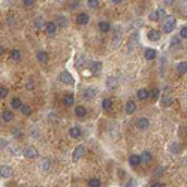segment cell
Wrapping results in <instances>:
<instances>
[{
  "instance_id": "obj_20",
  "label": "cell",
  "mask_w": 187,
  "mask_h": 187,
  "mask_svg": "<svg viewBox=\"0 0 187 187\" xmlns=\"http://www.w3.org/2000/svg\"><path fill=\"white\" fill-rule=\"evenodd\" d=\"M69 135H71L72 138H79V136L82 135V132H81V129H79V127L74 126V127L69 129Z\"/></svg>"
},
{
  "instance_id": "obj_19",
  "label": "cell",
  "mask_w": 187,
  "mask_h": 187,
  "mask_svg": "<svg viewBox=\"0 0 187 187\" xmlns=\"http://www.w3.org/2000/svg\"><path fill=\"white\" fill-rule=\"evenodd\" d=\"M148 39H150L151 42L159 40V39H160V32H159V30H150V32H148Z\"/></svg>"
},
{
  "instance_id": "obj_47",
  "label": "cell",
  "mask_w": 187,
  "mask_h": 187,
  "mask_svg": "<svg viewBox=\"0 0 187 187\" xmlns=\"http://www.w3.org/2000/svg\"><path fill=\"white\" fill-rule=\"evenodd\" d=\"M174 2H175V0H163V3H165L166 6H171V5H174Z\"/></svg>"
},
{
  "instance_id": "obj_25",
  "label": "cell",
  "mask_w": 187,
  "mask_h": 187,
  "mask_svg": "<svg viewBox=\"0 0 187 187\" xmlns=\"http://www.w3.org/2000/svg\"><path fill=\"white\" fill-rule=\"evenodd\" d=\"M138 39H139V36H138V33L135 32V33L130 36V40H129V50H133V46L138 43Z\"/></svg>"
},
{
  "instance_id": "obj_17",
  "label": "cell",
  "mask_w": 187,
  "mask_h": 187,
  "mask_svg": "<svg viewBox=\"0 0 187 187\" xmlns=\"http://www.w3.org/2000/svg\"><path fill=\"white\" fill-rule=\"evenodd\" d=\"M144 56H145V58H147V60H153V58H156L157 51H156V50H153V48H147V50L144 51Z\"/></svg>"
},
{
  "instance_id": "obj_30",
  "label": "cell",
  "mask_w": 187,
  "mask_h": 187,
  "mask_svg": "<svg viewBox=\"0 0 187 187\" xmlns=\"http://www.w3.org/2000/svg\"><path fill=\"white\" fill-rule=\"evenodd\" d=\"M56 19H57V22H56V26L64 27V26L67 24V19H66V17H63V15H61V17H57Z\"/></svg>"
},
{
  "instance_id": "obj_55",
  "label": "cell",
  "mask_w": 187,
  "mask_h": 187,
  "mask_svg": "<svg viewBox=\"0 0 187 187\" xmlns=\"http://www.w3.org/2000/svg\"><path fill=\"white\" fill-rule=\"evenodd\" d=\"M2 54H3V46L0 45V56H2Z\"/></svg>"
},
{
  "instance_id": "obj_6",
  "label": "cell",
  "mask_w": 187,
  "mask_h": 187,
  "mask_svg": "<svg viewBox=\"0 0 187 187\" xmlns=\"http://www.w3.org/2000/svg\"><path fill=\"white\" fill-rule=\"evenodd\" d=\"M95 96H96V90L93 88V87L85 88V90H84V93H82V97H84L85 100H91Z\"/></svg>"
},
{
  "instance_id": "obj_15",
  "label": "cell",
  "mask_w": 187,
  "mask_h": 187,
  "mask_svg": "<svg viewBox=\"0 0 187 187\" xmlns=\"http://www.w3.org/2000/svg\"><path fill=\"white\" fill-rule=\"evenodd\" d=\"M135 111H136V103H135L133 100H129V102L126 103V114H127V115H132Z\"/></svg>"
},
{
  "instance_id": "obj_36",
  "label": "cell",
  "mask_w": 187,
  "mask_h": 187,
  "mask_svg": "<svg viewBox=\"0 0 187 187\" xmlns=\"http://www.w3.org/2000/svg\"><path fill=\"white\" fill-rule=\"evenodd\" d=\"M50 168H51V162H50L48 159H45V160L42 162V169H43V171H48Z\"/></svg>"
},
{
  "instance_id": "obj_10",
  "label": "cell",
  "mask_w": 187,
  "mask_h": 187,
  "mask_svg": "<svg viewBox=\"0 0 187 187\" xmlns=\"http://www.w3.org/2000/svg\"><path fill=\"white\" fill-rule=\"evenodd\" d=\"M148 97H150V91H148L147 88H141V90H138V99L141 100V102L147 100Z\"/></svg>"
},
{
  "instance_id": "obj_37",
  "label": "cell",
  "mask_w": 187,
  "mask_h": 187,
  "mask_svg": "<svg viewBox=\"0 0 187 187\" xmlns=\"http://www.w3.org/2000/svg\"><path fill=\"white\" fill-rule=\"evenodd\" d=\"M88 8H91V9H96L97 6H99V0H88Z\"/></svg>"
},
{
  "instance_id": "obj_39",
  "label": "cell",
  "mask_w": 187,
  "mask_h": 187,
  "mask_svg": "<svg viewBox=\"0 0 187 187\" xmlns=\"http://www.w3.org/2000/svg\"><path fill=\"white\" fill-rule=\"evenodd\" d=\"M180 38L187 39V27H181V30H180Z\"/></svg>"
},
{
  "instance_id": "obj_4",
  "label": "cell",
  "mask_w": 187,
  "mask_h": 187,
  "mask_svg": "<svg viewBox=\"0 0 187 187\" xmlns=\"http://www.w3.org/2000/svg\"><path fill=\"white\" fill-rule=\"evenodd\" d=\"M84 151H85L84 145H78V147L74 150V153H72V160H74V162H78V160L84 156Z\"/></svg>"
},
{
  "instance_id": "obj_38",
  "label": "cell",
  "mask_w": 187,
  "mask_h": 187,
  "mask_svg": "<svg viewBox=\"0 0 187 187\" xmlns=\"http://www.w3.org/2000/svg\"><path fill=\"white\" fill-rule=\"evenodd\" d=\"M8 93H9V90L6 87H0V97H2V99L8 96Z\"/></svg>"
},
{
  "instance_id": "obj_26",
  "label": "cell",
  "mask_w": 187,
  "mask_h": 187,
  "mask_svg": "<svg viewBox=\"0 0 187 187\" xmlns=\"http://www.w3.org/2000/svg\"><path fill=\"white\" fill-rule=\"evenodd\" d=\"M36 57H38V60H39L40 63H45V61H48V54H46L45 51H39V53L36 54Z\"/></svg>"
},
{
  "instance_id": "obj_27",
  "label": "cell",
  "mask_w": 187,
  "mask_h": 187,
  "mask_svg": "<svg viewBox=\"0 0 187 187\" xmlns=\"http://www.w3.org/2000/svg\"><path fill=\"white\" fill-rule=\"evenodd\" d=\"M21 105H22V102H21V99H19V97H14V99L11 100V106H12L14 109H19V108H21Z\"/></svg>"
},
{
  "instance_id": "obj_24",
  "label": "cell",
  "mask_w": 187,
  "mask_h": 187,
  "mask_svg": "<svg viewBox=\"0 0 187 187\" xmlns=\"http://www.w3.org/2000/svg\"><path fill=\"white\" fill-rule=\"evenodd\" d=\"M169 151H171L172 154H178V153H181V145H180L178 142H172V144L169 145Z\"/></svg>"
},
{
  "instance_id": "obj_11",
  "label": "cell",
  "mask_w": 187,
  "mask_h": 187,
  "mask_svg": "<svg viewBox=\"0 0 187 187\" xmlns=\"http://www.w3.org/2000/svg\"><path fill=\"white\" fill-rule=\"evenodd\" d=\"M120 40H121V30L117 29L114 32V38H112V46H114V48H115V46H118Z\"/></svg>"
},
{
  "instance_id": "obj_35",
  "label": "cell",
  "mask_w": 187,
  "mask_h": 187,
  "mask_svg": "<svg viewBox=\"0 0 187 187\" xmlns=\"http://www.w3.org/2000/svg\"><path fill=\"white\" fill-rule=\"evenodd\" d=\"M148 19H150V21H159L160 18H159V14H157V11H153V12H150V14H148Z\"/></svg>"
},
{
  "instance_id": "obj_46",
  "label": "cell",
  "mask_w": 187,
  "mask_h": 187,
  "mask_svg": "<svg viewBox=\"0 0 187 187\" xmlns=\"http://www.w3.org/2000/svg\"><path fill=\"white\" fill-rule=\"evenodd\" d=\"M26 87H27L29 90H33V88H35V84H33V81H32V79H29V81H27V84H26Z\"/></svg>"
},
{
  "instance_id": "obj_49",
  "label": "cell",
  "mask_w": 187,
  "mask_h": 187,
  "mask_svg": "<svg viewBox=\"0 0 187 187\" xmlns=\"http://www.w3.org/2000/svg\"><path fill=\"white\" fill-rule=\"evenodd\" d=\"M141 26H142V21H136V22H135V24H133V27H135V29H138V27H141Z\"/></svg>"
},
{
  "instance_id": "obj_14",
  "label": "cell",
  "mask_w": 187,
  "mask_h": 187,
  "mask_svg": "<svg viewBox=\"0 0 187 187\" xmlns=\"http://www.w3.org/2000/svg\"><path fill=\"white\" fill-rule=\"evenodd\" d=\"M105 84L109 90H114V88H117V85H118V81H117V78H114V77H109Z\"/></svg>"
},
{
  "instance_id": "obj_53",
  "label": "cell",
  "mask_w": 187,
  "mask_h": 187,
  "mask_svg": "<svg viewBox=\"0 0 187 187\" xmlns=\"http://www.w3.org/2000/svg\"><path fill=\"white\" fill-rule=\"evenodd\" d=\"M14 19H15V18H14V17H9V24H14V22H15V21H14Z\"/></svg>"
},
{
  "instance_id": "obj_22",
  "label": "cell",
  "mask_w": 187,
  "mask_h": 187,
  "mask_svg": "<svg viewBox=\"0 0 187 187\" xmlns=\"http://www.w3.org/2000/svg\"><path fill=\"white\" fill-rule=\"evenodd\" d=\"M129 163L132 166H138L139 163H141V157H139L138 154H132L130 157H129Z\"/></svg>"
},
{
  "instance_id": "obj_48",
  "label": "cell",
  "mask_w": 187,
  "mask_h": 187,
  "mask_svg": "<svg viewBox=\"0 0 187 187\" xmlns=\"http://www.w3.org/2000/svg\"><path fill=\"white\" fill-rule=\"evenodd\" d=\"M124 187H135V181H132V180H130V181H127Z\"/></svg>"
},
{
  "instance_id": "obj_32",
  "label": "cell",
  "mask_w": 187,
  "mask_h": 187,
  "mask_svg": "<svg viewBox=\"0 0 187 187\" xmlns=\"http://www.w3.org/2000/svg\"><path fill=\"white\" fill-rule=\"evenodd\" d=\"M88 187H100V180L99 178H91V180H88Z\"/></svg>"
},
{
  "instance_id": "obj_16",
  "label": "cell",
  "mask_w": 187,
  "mask_h": 187,
  "mask_svg": "<svg viewBox=\"0 0 187 187\" xmlns=\"http://www.w3.org/2000/svg\"><path fill=\"white\" fill-rule=\"evenodd\" d=\"M63 103H64L66 106H72V105L75 103V97H74V95H71V93H69V95H66V96L63 97Z\"/></svg>"
},
{
  "instance_id": "obj_29",
  "label": "cell",
  "mask_w": 187,
  "mask_h": 187,
  "mask_svg": "<svg viewBox=\"0 0 187 187\" xmlns=\"http://www.w3.org/2000/svg\"><path fill=\"white\" fill-rule=\"evenodd\" d=\"M19 109H21L22 115H30V114H32V108H30V106H29L27 103H22Z\"/></svg>"
},
{
  "instance_id": "obj_12",
  "label": "cell",
  "mask_w": 187,
  "mask_h": 187,
  "mask_svg": "<svg viewBox=\"0 0 187 187\" xmlns=\"http://www.w3.org/2000/svg\"><path fill=\"white\" fill-rule=\"evenodd\" d=\"M12 118H14V112H12L11 109H5V111L2 112V120H3V121L9 123V121H12Z\"/></svg>"
},
{
  "instance_id": "obj_13",
  "label": "cell",
  "mask_w": 187,
  "mask_h": 187,
  "mask_svg": "<svg viewBox=\"0 0 187 187\" xmlns=\"http://www.w3.org/2000/svg\"><path fill=\"white\" fill-rule=\"evenodd\" d=\"M90 69H91V72L95 74V75H97V74H100V71H102V63L100 61H95V63H90Z\"/></svg>"
},
{
  "instance_id": "obj_41",
  "label": "cell",
  "mask_w": 187,
  "mask_h": 187,
  "mask_svg": "<svg viewBox=\"0 0 187 187\" xmlns=\"http://www.w3.org/2000/svg\"><path fill=\"white\" fill-rule=\"evenodd\" d=\"M171 43H172V46L180 45V36H174V38H172V40H171Z\"/></svg>"
},
{
  "instance_id": "obj_45",
  "label": "cell",
  "mask_w": 187,
  "mask_h": 187,
  "mask_svg": "<svg viewBox=\"0 0 187 187\" xmlns=\"http://www.w3.org/2000/svg\"><path fill=\"white\" fill-rule=\"evenodd\" d=\"M8 145V142H6V139H3V138H0V150L2 148H5Z\"/></svg>"
},
{
  "instance_id": "obj_44",
  "label": "cell",
  "mask_w": 187,
  "mask_h": 187,
  "mask_svg": "<svg viewBox=\"0 0 187 187\" xmlns=\"http://www.w3.org/2000/svg\"><path fill=\"white\" fill-rule=\"evenodd\" d=\"M22 3H24V6H33L35 0H22Z\"/></svg>"
},
{
  "instance_id": "obj_33",
  "label": "cell",
  "mask_w": 187,
  "mask_h": 187,
  "mask_svg": "<svg viewBox=\"0 0 187 187\" xmlns=\"http://www.w3.org/2000/svg\"><path fill=\"white\" fill-rule=\"evenodd\" d=\"M111 106H112V100H111V99H103V100H102V108H103V109L109 111Z\"/></svg>"
},
{
  "instance_id": "obj_42",
  "label": "cell",
  "mask_w": 187,
  "mask_h": 187,
  "mask_svg": "<svg viewBox=\"0 0 187 187\" xmlns=\"http://www.w3.org/2000/svg\"><path fill=\"white\" fill-rule=\"evenodd\" d=\"M157 14H159V18H166V12H165V9H157Z\"/></svg>"
},
{
  "instance_id": "obj_9",
  "label": "cell",
  "mask_w": 187,
  "mask_h": 187,
  "mask_svg": "<svg viewBox=\"0 0 187 187\" xmlns=\"http://www.w3.org/2000/svg\"><path fill=\"white\" fill-rule=\"evenodd\" d=\"M0 175H2L3 178H9V177H12V168H9V166H6V165L0 166Z\"/></svg>"
},
{
  "instance_id": "obj_23",
  "label": "cell",
  "mask_w": 187,
  "mask_h": 187,
  "mask_svg": "<svg viewBox=\"0 0 187 187\" xmlns=\"http://www.w3.org/2000/svg\"><path fill=\"white\" fill-rule=\"evenodd\" d=\"M109 29H111V26H109L108 21H100V22H99V30H100L102 33H108Z\"/></svg>"
},
{
  "instance_id": "obj_54",
  "label": "cell",
  "mask_w": 187,
  "mask_h": 187,
  "mask_svg": "<svg viewBox=\"0 0 187 187\" xmlns=\"http://www.w3.org/2000/svg\"><path fill=\"white\" fill-rule=\"evenodd\" d=\"M112 2H114V3H115V5H120V3H121V2H123V0H112Z\"/></svg>"
},
{
  "instance_id": "obj_1",
  "label": "cell",
  "mask_w": 187,
  "mask_h": 187,
  "mask_svg": "<svg viewBox=\"0 0 187 187\" xmlns=\"http://www.w3.org/2000/svg\"><path fill=\"white\" fill-rule=\"evenodd\" d=\"M175 22H177V19L174 18V17H166L165 18V22H163V32L165 33H171V32H174V29H175Z\"/></svg>"
},
{
  "instance_id": "obj_28",
  "label": "cell",
  "mask_w": 187,
  "mask_h": 187,
  "mask_svg": "<svg viewBox=\"0 0 187 187\" xmlns=\"http://www.w3.org/2000/svg\"><path fill=\"white\" fill-rule=\"evenodd\" d=\"M75 115L77 117H85L87 115V109L84 106H77L75 108Z\"/></svg>"
},
{
  "instance_id": "obj_56",
  "label": "cell",
  "mask_w": 187,
  "mask_h": 187,
  "mask_svg": "<svg viewBox=\"0 0 187 187\" xmlns=\"http://www.w3.org/2000/svg\"><path fill=\"white\" fill-rule=\"evenodd\" d=\"M186 163H187V159H186Z\"/></svg>"
},
{
  "instance_id": "obj_21",
  "label": "cell",
  "mask_w": 187,
  "mask_h": 187,
  "mask_svg": "<svg viewBox=\"0 0 187 187\" xmlns=\"http://www.w3.org/2000/svg\"><path fill=\"white\" fill-rule=\"evenodd\" d=\"M139 157H141V163H150L151 162V159H153V156H151V153L150 151H144L141 156H139Z\"/></svg>"
},
{
  "instance_id": "obj_50",
  "label": "cell",
  "mask_w": 187,
  "mask_h": 187,
  "mask_svg": "<svg viewBox=\"0 0 187 187\" xmlns=\"http://www.w3.org/2000/svg\"><path fill=\"white\" fill-rule=\"evenodd\" d=\"M150 187H163V184H162V183H153Z\"/></svg>"
},
{
  "instance_id": "obj_5",
  "label": "cell",
  "mask_w": 187,
  "mask_h": 187,
  "mask_svg": "<svg viewBox=\"0 0 187 187\" xmlns=\"http://www.w3.org/2000/svg\"><path fill=\"white\" fill-rule=\"evenodd\" d=\"M136 127H138L139 130H147V129L150 127V121H148V118H145V117H141V118L136 121Z\"/></svg>"
},
{
  "instance_id": "obj_18",
  "label": "cell",
  "mask_w": 187,
  "mask_h": 187,
  "mask_svg": "<svg viewBox=\"0 0 187 187\" xmlns=\"http://www.w3.org/2000/svg\"><path fill=\"white\" fill-rule=\"evenodd\" d=\"M177 72H178L180 75H184V74L187 72V61H180V63L177 64Z\"/></svg>"
},
{
  "instance_id": "obj_40",
  "label": "cell",
  "mask_w": 187,
  "mask_h": 187,
  "mask_svg": "<svg viewBox=\"0 0 187 187\" xmlns=\"http://www.w3.org/2000/svg\"><path fill=\"white\" fill-rule=\"evenodd\" d=\"M159 95H160V91H159V90H157V88H156V90H153V91H151V97H153V99H154V100H157V99H159Z\"/></svg>"
},
{
  "instance_id": "obj_43",
  "label": "cell",
  "mask_w": 187,
  "mask_h": 187,
  "mask_svg": "<svg viewBox=\"0 0 187 187\" xmlns=\"http://www.w3.org/2000/svg\"><path fill=\"white\" fill-rule=\"evenodd\" d=\"M171 97H163V106H169L171 105Z\"/></svg>"
},
{
  "instance_id": "obj_7",
  "label": "cell",
  "mask_w": 187,
  "mask_h": 187,
  "mask_svg": "<svg viewBox=\"0 0 187 187\" xmlns=\"http://www.w3.org/2000/svg\"><path fill=\"white\" fill-rule=\"evenodd\" d=\"M88 21H90L88 14H84V12L78 14V17H77V22H78L79 26H85V24H88Z\"/></svg>"
},
{
  "instance_id": "obj_31",
  "label": "cell",
  "mask_w": 187,
  "mask_h": 187,
  "mask_svg": "<svg viewBox=\"0 0 187 187\" xmlns=\"http://www.w3.org/2000/svg\"><path fill=\"white\" fill-rule=\"evenodd\" d=\"M33 24H35L36 29H42L43 27V18L42 17H36L35 21H33Z\"/></svg>"
},
{
  "instance_id": "obj_8",
  "label": "cell",
  "mask_w": 187,
  "mask_h": 187,
  "mask_svg": "<svg viewBox=\"0 0 187 187\" xmlns=\"http://www.w3.org/2000/svg\"><path fill=\"white\" fill-rule=\"evenodd\" d=\"M45 32H46V35H50V36H54L56 33H57V26H56V22H48V24L45 26Z\"/></svg>"
},
{
  "instance_id": "obj_2",
  "label": "cell",
  "mask_w": 187,
  "mask_h": 187,
  "mask_svg": "<svg viewBox=\"0 0 187 187\" xmlns=\"http://www.w3.org/2000/svg\"><path fill=\"white\" fill-rule=\"evenodd\" d=\"M58 79H60L61 82H64L66 85H74V82H75V78L72 77V74H69V72H66V71H63V72L58 75Z\"/></svg>"
},
{
  "instance_id": "obj_34",
  "label": "cell",
  "mask_w": 187,
  "mask_h": 187,
  "mask_svg": "<svg viewBox=\"0 0 187 187\" xmlns=\"http://www.w3.org/2000/svg\"><path fill=\"white\" fill-rule=\"evenodd\" d=\"M11 58L18 61V60L21 58V53H19L18 50H12V51H11Z\"/></svg>"
},
{
  "instance_id": "obj_3",
  "label": "cell",
  "mask_w": 187,
  "mask_h": 187,
  "mask_svg": "<svg viewBox=\"0 0 187 187\" xmlns=\"http://www.w3.org/2000/svg\"><path fill=\"white\" fill-rule=\"evenodd\" d=\"M22 156L27 157V159H35V157H38V150L35 147H24Z\"/></svg>"
},
{
  "instance_id": "obj_51",
  "label": "cell",
  "mask_w": 187,
  "mask_h": 187,
  "mask_svg": "<svg viewBox=\"0 0 187 187\" xmlns=\"http://www.w3.org/2000/svg\"><path fill=\"white\" fill-rule=\"evenodd\" d=\"M163 171H165V169H163V168H159V169H157V171H156V172H154V174H162V172H163Z\"/></svg>"
},
{
  "instance_id": "obj_52",
  "label": "cell",
  "mask_w": 187,
  "mask_h": 187,
  "mask_svg": "<svg viewBox=\"0 0 187 187\" xmlns=\"http://www.w3.org/2000/svg\"><path fill=\"white\" fill-rule=\"evenodd\" d=\"M78 5H79V3H78V2H74V3H72V5H71V8H72V9H75V6H78Z\"/></svg>"
}]
</instances>
